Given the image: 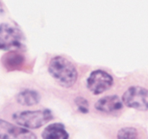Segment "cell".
<instances>
[{
	"label": "cell",
	"instance_id": "1",
	"mask_svg": "<svg viewBox=\"0 0 148 139\" xmlns=\"http://www.w3.org/2000/svg\"><path fill=\"white\" fill-rule=\"evenodd\" d=\"M49 73L60 86L70 88L78 79L76 66L67 58L57 55L51 58L48 65Z\"/></svg>",
	"mask_w": 148,
	"mask_h": 139
},
{
	"label": "cell",
	"instance_id": "2",
	"mask_svg": "<svg viewBox=\"0 0 148 139\" xmlns=\"http://www.w3.org/2000/svg\"><path fill=\"white\" fill-rule=\"evenodd\" d=\"M12 119L16 125L28 130L40 128L54 119L51 110L40 109L35 110H23L13 113Z\"/></svg>",
	"mask_w": 148,
	"mask_h": 139
},
{
	"label": "cell",
	"instance_id": "3",
	"mask_svg": "<svg viewBox=\"0 0 148 139\" xmlns=\"http://www.w3.org/2000/svg\"><path fill=\"white\" fill-rule=\"evenodd\" d=\"M86 88L95 96L100 95L111 89L114 84L112 75L102 69L94 70L87 78Z\"/></svg>",
	"mask_w": 148,
	"mask_h": 139
},
{
	"label": "cell",
	"instance_id": "4",
	"mask_svg": "<svg viewBox=\"0 0 148 139\" xmlns=\"http://www.w3.org/2000/svg\"><path fill=\"white\" fill-rule=\"evenodd\" d=\"M124 106L139 111L148 110V89L141 85L130 86L121 97Z\"/></svg>",
	"mask_w": 148,
	"mask_h": 139
},
{
	"label": "cell",
	"instance_id": "5",
	"mask_svg": "<svg viewBox=\"0 0 148 139\" xmlns=\"http://www.w3.org/2000/svg\"><path fill=\"white\" fill-rule=\"evenodd\" d=\"M23 32L8 23L0 25V50L10 51L24 47Z\"/></svg>",
	"mask_w": 148,
	"mask_h": 139
},
{
	"label": "cell",
	"instance_id": "6",
	"mask_svg": "<svg viewBox=\"0 0 148 139\" xmlns=\"http://www.w3.org/2000/svg\"><path fill=\"white\" fill-rule=\"evenodd\" d=\"M0 139H38L31 130L0 118Z\"/></svg>",
	"mask_w": 148,
	"mask_h": 139
},
{
	"label": "cell",
	"instance_id": "7",
	"mask_svg": "<svg viewBox=\"0 0 148 139\" xmlns=\"http://www.w3.org/2000/svg\"><path fill=\"white\" fill-rule=\"evenodd\" d=\"M95 110L108 114L119 112L124 108L121 98L117 95H108L101 97L94 104Z\"/></svg>",
	"mask_w": 148,
	"mask_h": 139
},
{
	"label": "cell",
	"instance_id": "8",
	"mask_svg": "<svg viewBox=\"0 0 148 139\" xmlns=\"http://www.w3.org/2000/svg\"><path fill=\"white\" fill-rule=\"evenodd\" d=\"M42 139H69V134L64 125L53 122L46 126L41 133Z\"/></svg>",
	"mask_w": 148,
	"mask_h": 139
},
{
	"label": "cell",
	"instance_id": "9",
	"mask_svg": "<svg viewBox=\"0 0 148 139\" xmlns=\"http://www.w3.org/2000/svg\"><path fill=\"white\" fill-rule=\"evenodd\" d=\"M16 101L23 107H33L39 104L41 96L37 91L33 89H24L16 95Z\"/></svg>",
	"mask_w": 148,
	"mask_h": 139
},
{
	"label": "cell",
	"instance_id": "10",
	"mask_svg": "<svg viewBox=\"0 0 148 139\" xmlns=\"http://www.w3.org/2000/svg\"><path fill=\"white\" fill-rule=\"evenodd\" d=\"M7 65L9 66L10 70L21 69L25 63V56L22 54L12 52L7 55Z\"/></svg>",
	"mask_w": 148,
	"mask_h": 139
},
{
	"label": "cell",
	"instance_id": "11",
	"mask_svg": "<svg viewBox=\"0 0 148 139\" xmlns=\"http://www.w3.org/2000/svg\"><path fill=\"white\" fill-rule=\"evenodd\" d=\"M116 139H140V132L132 126L121 127L117 132Z\"/></svg>",
	"mask_w": 148,
	"mask_h": 139
},
{
	"label": "cell",
	"instance_id": "12",
	"mask_svg": "<svg viewBox=\"0 0 148 139\" xmlns=\"http://www.w3.org/2000/svg\"><path fill=\"white\" fill-rule=\"evenodd\" d=\"M77 109L82 114H87L89 112L90 105L89 101L86 98L83 96H77L74 100Z\"/></svg>",
	"mask_w": 148,
	"mask_h": 139
},
{
	"label": "cell",
	"instance_id": "13",
	"mask_svg": "<svg viewBox=\"0 0 148 139\" xmlns=\"http://www.w3.org/2000/svg\"><path fill=\"white\" fill-rule=\"evenodd\" d=\"M4 12V8H3V6H2V4H1V2L0 1V14H3Z\"/></svg>",
	"mask_w": 148,
	"mask_h": 139
}]
</instances>
